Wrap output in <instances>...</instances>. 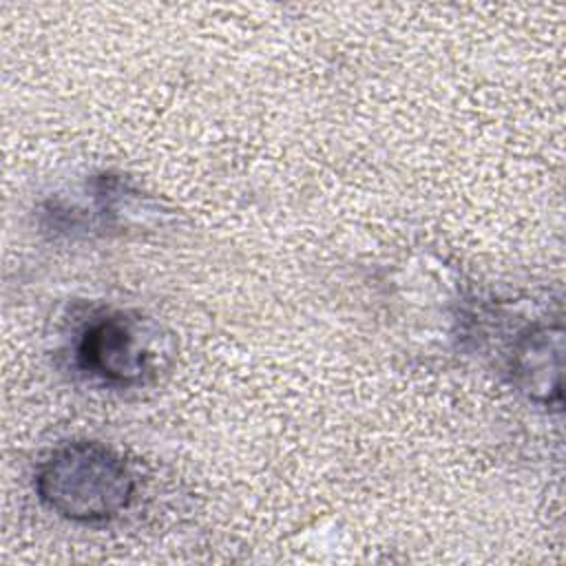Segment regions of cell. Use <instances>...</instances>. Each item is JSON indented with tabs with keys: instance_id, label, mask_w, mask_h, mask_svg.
<instances>
[{
	"instance_id": "obj_1",
	"label": "cell",
	"mask_w": 566,
	"mask_h": 566,
	"mask_svg": "<svg viewBox=\"0 0 566 566\" xmlns=\"http://www.w3.org/2000/svg\"><path fill=\"white\" fill-rule=\"evenodd\" d=\"M33 489L40 502L60 517L97 524L128 509L135 475L113 447L97 440H71L38 464Z\"/></svg>"
},
{
	"instance_id": "obj_2",
	"label": "cell",
	"mask_w": 566,
	"mask_h": 566,
	"mask_svg": "<svg viewBox=\"0 0 566 566\" xmlns=\"http://www.w3.org/2000/svg\"><path fill=\"white\" fill-rule=\"evenodd\" d=\"M170 354V340L153 318L124 310L93 316L75 347L80 369L113 387H137L157 378Z\"/></svg>"
},
{
	"instance_id": "obj_3",
	"label": "cell",
	"mask_w": 566,
	"mask_h": 566,
	"mask_svg": "<svg viewBox=\"0 0 566 566\" xmlns=\"http://www.w3.org/2000/svg\"><path fill=\"white\" fill-rule=\"evenodd\" d=\"M562 352V323H535L522 329L509 356V371L517 391L537 405L559 409Z\"/></svg>"
}]
</instances>
